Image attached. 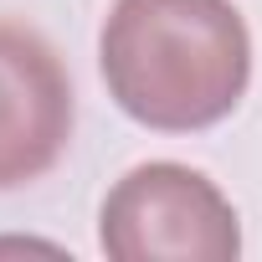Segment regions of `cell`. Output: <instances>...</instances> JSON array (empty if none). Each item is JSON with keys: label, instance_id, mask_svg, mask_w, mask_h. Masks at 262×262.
Returning <instances> with one entry per match:
<instances>
[{"label": "cell", "instance_id": "2", "mask_svg": "<svg viewBox=\"0 0 262 262\" xmlns=\"http://www.w3.org/2000/svg\"><path fill=\"white\" fill-rule=\"evenodd\" d=\"M98 247L113 262H236L242 226L216 180L190 165L155 160L108 190Z\"/></svg>", "mask_w": 262, "mask_h": 262}, {"label": "cell", "instance_id": "3", "mask_svg": "<svg viewBox=\"0 0 262 262\" xmlns=\"http://www.w3.org/2000/svg\"><path fill=\"white\" fill-rule=\"evenodd\" d=\"M72 139V82L52 41L0 16V190L41 180Z\"/></svg>", "mask_w": 262, "mask_h": 262}, {"label": "cell", "instance_id": "1", "mask_svg": "<svg viewBox=\"0 0 262 262\" xmlns=\"http://www.w3.org/2000/svg\"><path fill=\"white\" fill-rule=\"evenodd\" d=\"M108 98L144 128L221 123L252 77V36L231 0H113L98 36Z\"/></svg>", "mask_w": 262, "mask_h": 262}]
</instances>
